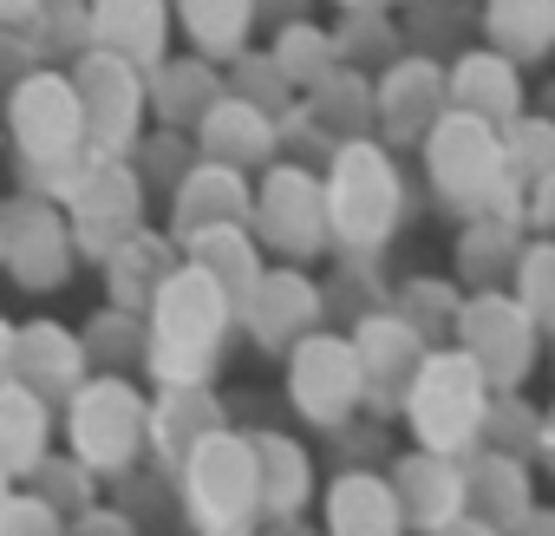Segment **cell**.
Wrapping results in <instances>:
<instances>
[{"instance_id": "f546056e", "label": "cell", "mask_w": 555, "mask_h": 536, "mask_svg": "<svg viewBox=\"0 0 555 536\" xmlns=\"http://www.w3.org/2000/svg\"><path fill=\"white\" fill-rule=\"evenodd\" d=\"M255 458H261V503H268V516H295L314 497V458L301 451V438L255 432Z\"/></svg>"}, {"instance_id": "4dcf8cb0", "label": "cell", "mask_w": 555, "mask_h": 536, "mask_svg": "<svg viewBox=\"0 0 555 536\" xmlns=\"http://www.w3.org/2000/svg\"><path fill=\"white\" fill-rule=\"evenodd\" d=\"M222 419H216V399H209V380H196V386H157V406H151V445L164 451V458H190V445L203 438V432H216Z\"/></svg>"}, {"instance_id": "bcb514c9", "label": "cell", "mask_w": 555, "mask_h": 536, "mask_svg": "<svg viewBox=\"0 0 555 536\" xmlns=\"http://www.w3.org/2000/svg\"><path fill=\"white\" fill-rule=\"evenodd\" d=\"M79 8H86V0H79Z\"/></svg>"}, {"instance_id": "1f68e13d", "label": "cell", "mask_w": 555, "mask_h": 536, "mask_svg": "<svg viewBox=\"0 0 555 536\" xmlns=\"http://www.w3.org/2000/svg\"><path fill=\"white\" fill-rule=\"evenodd\" d=\"M470 516L477 523H529V471L516 451H483L470 464Z\"/></svg>"}, {"instance_id": "3957f363", "label": "cell", "mask_w": 555, "mask_h": 536, "mask_svg": "<svg viewBox=\"0 0 555 536\" xmlns=\"http://www.w3.org/2000/svg\"><path fill=\"white\" fill-rule=\"evenodd\" d=\"M425 177H431V190L451 203V209H464V216H483V209H503L509 216V203L522 196V177H516V164H509V138H503V125H490V118H477V112H444L438 125H431V138H425Z\"/></svg>"}, {"instance_id": "ac0fdd59", "label": "cell", "mask_w": 555, "mask_h": 536, "mask_svg": "<svg viewBox=\"0 0 555 536\" xmlns=\"http://www.w3.org/2000/svg\"><path fill=\"white\" fill-rule=\"evenodd\" d=\"M177 0H86V47H112L144 73L170 60Z\"/></svg>"}, {"instance_id": "4fadbf2b", "label": "cell", "mask_w": 555, "mask_h": 536, "mask_svg": "<svg viewBox=\"0 0 555 536\" xmlns=\"http://www.w3.org/2000/svg\"><path fill=\"white\" fill-rule=\"evenodd\" d=\"M242 328L255 334V347L288 360V347L321 328V289H314V276H308L301 261L261 268V282L242 295Z\"/></svg>"}, {"instance_id": "7a4b0ae2", "label": "cell", "mask_w": 555, "mask_h": 536, "mask_svg": "<svg viewBox=\"0 0 555 536\" xmlns=\"http://www.w3.org/2000/svg\"><path fill=\"white\" fill-rule=\"evenodd\" d=\"M405 425H412V445H431V451H451V458H470L477 445H490V412H496V380L483 373V360L451 341V347H431L399 399Z\"/></svg>"}, {"instance_id": "277c9868", "label": "cell", "mask_w": 555, "mask_h": 536, "mask_svg": "<svg viewBox=\"0 0 555 536\" xmlns=\"http://www.w3.org/2000/svg\"><path fill=\"white\" fill-rule=\"evenodd\" d=\"M8 125H14V144L34 170H53V196H66V183L86 170L92 157V125H86V99H79V79L73 66H40L14 86L8 99Z\"/></svg>"}, {"instance_id": "cb8c5ba5", "label": "cell", "mask_w": 555, "mask_h": 536, "mask_svg": "<svg viewBox=\"0 0 555 536\" xmlns=\"http://www.w3.org/2000/svg\"><path fill=\"white\" fill-rule=\"evenodd\" d=\"M216 66H222V60H209V53L151 66V118L170 125V131H196V125L209 118V105L229 92V79H222Z\"/></svg>"}, {"instance_id": "74e56055", "label": "cell", "mask_w": 555, "mask_h": 536, "mask_svg": "<svg viewBox=\"0 0 555 536\" xmlns=\"http://www.w3.org/2000/svg\"><path fill=\"white\" fill-rule=\"evenodd\" d=\"M516 295L535 308V321L555 334V235H542V242H529L522 255H516Z\"/></svg>"}, {"instance_id": "f1b7e54d", "label": "cell", "mask_w": 555, "mask_h": 536, "mask_svg": "<svg viewBox=\"0 0 555 536\" xmlns=\"http://www.w3.org/2000/svg\"><path fill=\"white\" fill-rule=\"evenodd\" d=\"M261 235H255V222H216V229H196L190 242H183V255L190 261H203L216 282H229L235 295H248L255 282H261Z\"/></svg>"}, {"instance_id": "52a82bcc", "label": "cell", "mask_w": 555, "mask_h": 536, "mask_svg": "<svg viewBox=\"0 0 555 536\" xmlns=\"http://www.w3.org/2000/svg\"><path fill=\"white\" fill-rule=\"evenodd\" d=\"M183 510L196 529H248L268 503H261V458L248 432H203L183 458Z\"/></svg>"}, {"instance_id": "44dd1931", "label": "cell", "mask_w": 555, "mask_h": 536, "mask_svg": "<svg viewBox=\"0 0 555 536\" xmlns=\"http://www.w3.org/2000/svg\"><path fill=\"white\" fill-rule=\"evenodd\" d=\"M451 105L477 112L490 125H516L522 118V60H509L503 47H464L451 60Z\"/></svg>"}, {"instance_id": "60d3db41", "label": "cell", "mask_w": 555, "mask_h": 536, "mask_svg": "<svg viewBox=\"0 0 555 536\" xmlns=\"http://www.w3.org/2000/svg\"><path fill=\"white\" fill-rule=\"evenodd\" d=\"M34 477H40V490H47V497H53L60 510H73V516H79V503L92 497V477H99V471H92V464H86V458L73 451V458H47V464H40Z\"/></svg>"}, {"instance_id": "30bf717a", "label": "cell", "mask_w": 555, "mask_h": 536, "mask_svg": "<svg viewBox=\"0 0 555 536\" xmlns=\"http://www.w3.org/2000/svg\"><path fill=\"white\" fill-rule=\"evenodd\" d=\"M366 393H373V380H366V354L353 334L314 328L308 341L288 347V399L314 432H340Z\"/></svg>"}, {"instance_id": "9a60e30c", "label": "cell", "mask_w": 555, "mask_h": 536, "mask_svg": "<svg viewBox=\"0 0 555 536\" xmlns=\"http://www.w3.org/2000/svg\"><path fill=\"white\" fill-rule=\"evenodd\" d=\"M255 216V177L242 164H222V157H190V170L170 183V235L190 242L196 229H216V222H248Z\"/></svg>"}, {"instance_id": "836d02e7", "label": "cell", "mask_w": 555, "mask_h": 536, "mask_svg": "<svg viewBox=\"0 0 555 536\" xmlns=\"http://www.w3.org/2000/svg\"><path fill=\"white\" fill-rule=\"evenodd\" d=\"M268 53L282 60V73L301 86V92H314L347 53H340V34L334 27H314V21H301V14H288L282 27H274V40H268Z\"/></svg>"}, {"instance_id": "5b68a950", "label": "cell", "mask_w": 555, "mask_h": 536, "mask_svg": "<svg viewBox=\"0 0 555 536\" xmlns=\"http://www.w3.org/2000/svg\"><path fill=\"white\" fill-rule=\"evenodd\" d=\"M327 209H334V242L347 255H373L392 242L405 209V177L379 138H347L327 157Z\"/></svg>"}, {"instance_id": "603a6c76", "label": "cell", "mask_w": 555, "mask_h": 536, "mask_svg": "<svg viewBox=\"0 0 555 536\" xmlns=\"http://www.w3.org/2000/svg\"><path fill=\"white\" fill-rule=\"evenodd\" d=\"M327 529L334 536H392L405 529V497H399V477H379V471H340L327 484V503H321Z\"/></svg>"}, {"instance_id": "d6a6232c", "label": "cell", "mask_w": 555, "mask_h": 536, "mask_svg": "<svg viewBox=\"0 0 555 536\" xmlns=\"http://www.w3.org/2000/svg\"><path fill=\"white\" fill-rule=\"evenodd\" d=\"M483 40L522 66L555 53V0H483Z\"/></svg>"}, {"instance_id": "4316f807", "label": "cell", "mask_w": 555, "mask_h": 536, "mask_svg": "<svg viewBox=\"0 0 555 536\" xmlns=\"http://www.w3.org/2000/svg\"><path fill=\"white\" fill-rule=\"evenodd\" d=\"M308 112L347 144V138H366L373 125H379V79H366V66L360 60H340L314 92H308Z\"/></svg>"}, {"instance_id": "ab89813d", "label": "cell", "mask_w": 555, "mask_h": 536, "mask_svg": "<svg viewBox=\"0 0 555 536\" xmlns=\"http://www.w3.org/2000/svg\"><path fill=\"white\" fill-rule=\"evenodd\" d=\"M542 419H548V412H529V406H522V393H496L490 445H503V451L529 458V451H542Z\"/></svg>"}, {"instance_id": "ba28073f", "label": "cell", "mask_w": 555, "mask_h": 536, "mask_svg": "<svg viewBox=\"0 0 555 536\" xmlns=\"http://www.w3.org/2000/svg\"><path fill=\"white\" fill-rule=\"evenodd\" d=\"M255 235L282 261H314L334 248V209H327V170L301 157H274L255 177Z\"/></svg>"}, {"instance_id": "ee69618b", "label": "cell", "mask_w": 555, "mask_h": 536, "mask_svg": "<svg viewBox=\"0 0 555 536\" xmlns=\"http://www.w3.org/2000/svg\"><path fill=\"white\" fill-rule=\"evenodd\" d=\"M40 8H47V0H0V14H8L14 27H27V21H34Z\"/></svg>"}, {"instance_id": "e0dca14e", "label": "cell", "mask_w": 555, "mask_h": 536, "mask_svg": "<svg viewBox=\"0 0 555 536\" xmlns=\"http://www.w3.org/2000/svg\"><path fill=\"white\" fill-rule=\"evenodd\" d=\"M196 138V151L203 157H222V164H242V170H268L274 157H282V112H268L261 99H248V92H222L216 105H209V118L190 131Z\"/></svg>"}, {"instance_id": "484cf974", "label": "cell", "mask_w": 555, "mask_h": 536, "mask_svg": "<svg viewBox=\"0 0 555 536\" xmlns=\"http://www.w3.org/2000/svg\"><path fill=\"white\" fill-rule=\"evenodd\" d=\"M255 21H261V0H177V34L190 40V53H209L222 66L248 53Z\"/></svg>"}, {"instance_id": "8992f818", "label": "cell", "mask_w": 555, "mask_h": 536, "mask_svg": "<svg viewBox=\"0 0 555 536\" xmlns=\"http://www.w3.org/2000/svg\"><path fill=\"white\" fill-rule=\"evenodd\" d=\"M151 406L144 386L125 367H99L79 380V393L66 399V451H79L99 477H118L138 464V451L151 445Z\"/></svg>"}, {"instance_id": "f35d334b", "label": "cell", "mask_w": 555, "mask_h": 536, "mask_svg": "<svg viewBox=\"0 0 555 536\" xmlns=\"http://www.w3.org/2000/svg\"><path fill=\"white\" fill-rule=\"evenodd\" d=\"M503 138H509V164H516L522 190L555 170V125H548V118H529V112H522L516 125H503Z\"/></svg>"}, {"instance_id": "9c48e42d", "label": "cell", "mask_w": 555, "mask_h": 536, "mask_svg": "<svg viewBox=\"0 0 555 536\" xmlns=\"http://www.w3.org/2000/svg\"><path fill=\"white\" fill-rule=\"evenodd\" d=\"M451 341H464L483 360V373L496 380V393H522L529 373H535V360H542L548 328L535 321V308L516 289H477V295L457 302Z\"/></svg>"}, {"instance_id": "e575fe53", "label": "cell", "mask_w": 555, "mask_h": 536, "mask_svg": "<svg viewBox=\"0 0 555 536\" xmlns=\"http://www.w3.org/2000/svg\"><path fill=\"white\" fill-rule=\"evenodd\" d=\"M516 255H522V235H516V222H509L503 209L470 216V229H464V242H457V268H464V282L490 289V282L516 276Z\"/></svg>"}, {"instance_id": "7bdbcfd3", "label": "cell", "mask_w": 555, "mask_h": 536, "mask_svg": "<svg viewBox=\"0 0 555 536\" xmlns=\"http://www.w3.org/2000/svg\"><path fill=\"white\" fill-rule=\"evenodd\" d=\"M522 209H529V222H535V229H548V235H555V170H548V177H535V183L522 190Z\"/></svg>"}, {"instance_id": "b9f144b4", "label": "cell", "mask_w": 555, "mask_h": 536, "mask_svg": "<svg viewBox=\"0 0 555 536\" xmlns=\"http://www.w3.org/2000/svg\"><path fill=\"white\" fill-rule=\"evenodd\" d=\"M0 529H8V536H27V529L60 536V529H66V510H60L47 490H14L8 503H0Z\"/></svg>"}, {"instance_id": "7c38bea8", "label": "cell", "mask_w": 555, "mask_h": 536, "mask_svg": "<svg viewBox=\"0 0 555 536\" xmlns=\"http://www.w3.org/2000/svg\"><path fill=\"white\" fill-rule=\"evenodd\" d=\"M66 216H73V235L86 255H112L125 235L144 229V177L125 164V157H86V170L66 183Z\"/></svg>"}, {"instance_id": "83f0119b", "label": "cell", "mask_w": 555, "mask_h": 536, "mask_svg": "<svg viewBox=\"0 0 555 536\" xmlns=\"http://www.w3.org/2000/svg\"><path fill=\"white\" fill-rule=\"evenodd\" d=\"M177 242V235H170ZM170 242L164 235H151V229H138V235H125L112 255H105V276H112V302L118 308H151V295L164 289V276L177 268V255H170Z\"/></svg>"}, {"instance_id": "f6af8a7d", "label": "cell", "mask_w": 555, "mask_h": 536, "mask_svg": "<svg viewBox=\"0 0 555 536\" xmlns=\"http://www.w3.org/2000/svg\"><path fill=\"white\" fill-rule=\"evenodd\" d=\"M542 451H548V458H555V412H548V419H542Z\"/></svg>"}, {"instance_id": "8d00e7d4", "label": "cell", "mask_w": 555, "mask_h": 536, "mask_svg": "<svg viewBox=\"0 0 555 536\" xmlns=\"http://www.w3.org/2000/svg\"><path fill=\"white\" fill-rule=\"evenodd\" d=\"M229 86L248 92V99H261L268 112H282V118L295 112V92H301V86L282 73V60H274V53H235V60H229Z\"/></svg>"}, {"instance_id": "5bb4252c", "label": "cell", "mask_w": 555, "mask_h": 536, "mask_svg": "<svg viewBox=\"0 0 555 536\" xmlns=\"http://www.w3.org/2000/svg\"><path fill=\"white\" fill-rule=\"evenodd\" d=\"M444 112H451V66H438L431 53L392 60L379 73V131H386V144H425Z\"/></svg>"}, {"instance_id": "2e32d148", "label": "cell", "mask_w": 555, "mask_h": 536, "mask_svg": "<svg viewBox=\"0 0 555 536\" xmlns=\"http://www.w3.org/2000/svg\"><path fill=\"white\" fill-rule=\"evenodd\" d=\"M73 216L66 203H47V196H21L8 209V268L21 289H60L66 268H73Z\"/></svg>"}, {"instance_id": "7402d4cb", "label": "cell", "mask_w": 555, "mask_h": 536, "mask_svg": "<svg viewBox=\"0 0 555 536\" xmlns=\"http://www.w3.org/2000/svg\"><path fill=\"white\" fill-rule=\"evenodd\" d=\"M47 458H53V393L8 380L0 386V471L27 484Z\"/></svg>"}, {"instance_id": "8fae6325", "label": "cell", "mask_w": 555, "mask_h": 536, "mask_svg": "<svg viewBox=\"0 0 555 536\" xmlns=\"http://www.w3.org/2000/svg\"><path fill=\"white\" fill-rule=\"evenodd\" d=\"M73 79L86 99L92 157H131L144 144V118H151V73L112 47H86L73 60Z\"/></svg>"}, {"instance_id": "ffe728a7", "label": "cell", "mask_w": 555, "mask_h": 536, "mask_svg": "<svg viewBox=\"0 0 555 536\" xmlns=\"http://www.w3.org/2000/svg\"><path fill=\"white\" fill-rule=\"evenodd\" d=\"M392 477H399V497H405V516L412 523H425V529L470 523V471H464V458L431 451V445H412Z\"/></svg>"}, {"instance_id": "d4e9b609", "label": "cell", "mask_w": 555, "mask_h": 536, "mask_svg": "<svg viewBox=\"0 0 555 536\" xmlns=\"http://www.w3.org/2000/svg\"><path fill=\"white\" fill-rule=\"evenodd\" d=\"M353 341H360V354H366V380H373V399H405V386H412V373H418V360L431 354L425 341H418V321H405V315H366L360 328H353Z\"/></svg>"}, {"instance_id": "d590c367", "label": "cell", "mask_w": 555, "mask_h": 536, "mask_svg": "<svg viewBox=\"0 0 555 536\" xmlns=\"http://www.w3.org/2000/svg\"><path fill=\"white\" fill-rule=\"evenodd\" d=\"M86 347H92V367H131L144 360V315L138 308H105L86 321Z\"/></svg>"}, {"instance_id": "d6986e66", "label": "cell", "mask_w": 555, "mask_h": 536, "mask_svg": "<svg viewBox=\"0 0 555 536\" xmlns=\"http://www.w3.org/2000/svg\"><path fill=\"white\" fill-rule=\"evenodd\" d=\"M92 373V347L86 334H66L53 321H21L8 328V380H27L53 399H73L79 380Z\"/></svg>"}, {"instance_id": "6da1fadb", "label": "cell", "mask_w": 555, "mask_h": 536, "mask_svg": "<svg viewBox=\"0 0 555 536\" xmlns=\"http://www.w3.org/2000/svg\"><path fill=\"white\" fill-rule=\"evenodd\" d=\"M235 328H242V295L183 255L144 308V373L157 386H196L216 373Z\"/></svg>"}]
</instances>
